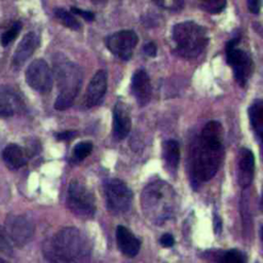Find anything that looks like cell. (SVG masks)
<instances>
[{"label":"cell","instance_id":"6da1fadb","mask_svg":"<svg viewBox=\"0 0 263 263\" xmlns=\"http://www.w3.org/2000/svg\"><path fill=\"white\" fill-rule=\"evenodd\" d=\"M223 126L218 121H209L201 129L191 152V177L194 182L211 180L223 159Z\"/></svg>","mask_w":263,"mask_h":263},{"label":"cell","instance_id":"7a4b0ae2","mask_svg":"<svg viewBox=\"0 0 263 263\" xmlns=\"http://www.w3.org/2000/svg\"><path fill=\"white\" fill-rule=\"evenodd\" d=\"M49 263H90L91 249L86 237L74 227L58 231L44 246Z\"/></svg>","mask_w":263,"mask_h":263},{"label":"cell","instance_id":"3957f363","mask_svg":"<svg viewBox=\"0 0 263 263\" xmlns=\"http://www.w3.org/2000/svg\"><path fill=\"white\" fill-rule=\"evenodd\" d=\"M141 205L145 217L155 225L173 219L179 208V198L174 188L158 180L149 183L141 195Z\"/></svg>","mask_w":263,"mask_h":263},{"label":"cell","instance_id":"277c9868","mask_svg":"<svg viewBox=\"0 0 263 263\" xmlns=\"http://www.w3.org/2000/svg\"><path fill=\"white\" fill-rule=\"evenodd\" d=\"M53 69L59 88L54 108L57 110H66L72 106L80 91L83 74L78 65L65 57L55 58Z\"/></svg>","mask_w":263,"mask_h":263},{"label":"cell","instance_id":"5b68a950","mask_svg":"<svg viewBox=\"0 0 263 263\" xmlns=\"http://www.w3.org/2000/svg\"><path fill=\"white\" fill-rule=\"evenodd\" d=\"M172 40L179 55L186 59L197 58L206 47V30L191 21L179 23L172 29Z\"/></svg>","mask_w":263,"mask_h":263},{"label":"cell","instance_id":"8992f818","mask_svg":"<svg viewBox=\"0 0 263 263\" xmlns=\"http://www.w3.org/2000/svg\"><path fill=\"white\" fill-rule=\"evenodd\" d=\"M67 204L77 217L89 219L95 216L96 201L92 192L79 181H72L68 187Z\"/></svg>","mask_w":263,"mask_h":263},{"label":"cell","instance_id":"52a82bcc","mask_svg":"<svg viewBox=\"0 0 263 263\" xmlns=\"http://www.w3.org/2000/svg\"><path fill=\"white\" fill-rule=\"evenodd\" d=\"M106 206L114 214L126 212L133 201V192L128 186L119 179H108L103 184Z\"/></svg>","mask_w":263,"mask_h":263},{"label":"cell","instance_id":"ba28073f","mask_svg":"<svg viewBox=\"0 0 263 263\" xmlns=\"http://www.w3.org/2000/svg\"><path fill=\"white\" fill-rule=\"evenodd\" d=\"M237 39H231L226 44V60L231 66L236 82L245 86L253 72V61L249 53L237 47Z\"/></svg>","mask_w":263,"mask_h":263},{"label":"cell","instance_id":"9c48e42d","mask_svg":"<svg viewBox=\"0 0 263 263\" xmlns=\"http://www.w3.org/2000/svg\"><path fill=\"white\" fill-rule=\"evenodd\" d=\"M25 76L28 85L39 92H48L52 87V73L44 60H34L28 66Z\"/></svg>","mask_w":263,"mask_h":263},{"label":"cell","instance_id":"30bf717a","mask_svg":"<svg viewBox=\"0 0 263 263\" xmlns=\"http://www.w3.org/2000/svg\"><path fill=\"white\" fill-rule=\"evenodd\" d=\"M108 49L117 58L127 61L138 44V36L132 30H122L109 35L105 40Z\"/></svg>","mask_w":263,"mask_h":263},{"label":"cell","instance_id":"8fae6325","mask_svg":"<svg viewBox=\"0 0 263 263\" xmlns=\"http://www.w3.org/2000/svg\"><path fill=\"white\" fill-rule=\"evenodd\" d=\"M4 230L10 242L22 248L32 238L34 234V224L26 216H9L6 220Z\"/></svg>","mask_w":263,"mask_h":263},{"label":"cell","instance_id":"7c38bea8","mask_svg":"<svg viewBox=\"0 0 263 263\" xmlns=\"http://www.w3.org/2000/svg\"><path fill=\"white\" fill-rule=\"evenodd\" d=\"M107 90V73L99 70L89 81L85 90L83 105L85 108H91L98 105L104 98Z\"/></svg>","mask_w":263,"mask_h":263},{"label":"cell","instance_id":"4fadbf2b","mask_svg":"<svg viewBox=\"0 0 263 263\" xmlns=\"http://www.w3.org/2000/svg\"><path fill=\"white\" fill-rule=\"evenodd\" d=\"M132 92L140 106H145L151 99L152 86L150 78L145 70H137L130 81Z\"/></svg>","mask_w":263,"mask_h":263},{"label":"cell","instance_id":"5bb4252c","mask_svg":"<svg viewBox=\"0 0 263 263\" xmlns=\"http://www.w3.org/2000/svg\"><path fill=\"white\" fill-rule=\"evenodd\" d=\"M130 117L129 112L125 104L122 102L116 103L113 109V126H112V133L113 138L116 141H121L130 132Z\"/></svg>","mask_w":263,"mask_h":263},{"label":"cell","instance_id":"9a60e30c","mask_svg":"<svg viewBox=\"0 0 263 263\" xmlns=\"http://www.w3.org/2000/svg\"><path fill=\"white\" fill-rule=\"evenodd\" d=\"M255 158L250 149L242 148L239 151L237 162V182L242 188L251 185L254 179Z\"/></svg>","mask_w":263,"mask_h":263},{"label":"cell","instance_id":"2e32d148","mask_svg":"<svg viewBox=\"0 0 263 263\" xmlns=\"http://www.w3.org/2000/svg\"><path fill=\"white\" fill-rule=\"evenodd\" d=\"M40 43V38L35 32L27 33L17 44L12 57L14 67H21L37 49Z\"/></svg>","mask_w":263,"mask_h":263},{"label":"cell","instance_id":"e0dca14e","mask_svg":"<svg viewBox=\"0 0 263 263\" xmlns=\"http://www.w3.org/2000/svg\"><path fill=\"white\" fill-rule=\"evenodd\" d=\"M116 241L120 252L127 257H135L140 250L139 239L122 225L116 228Z\"/></svg>","mask_w":263,"mask_h":263},{"label":"cell","instance_id":"ac0fdd59","mask_svg":"<svg viewBox=\"0 0 263 263\" xmlns=\"http://www.w3.org/2000/svg\"><path fill=\"white\" fill-rule=\"evenodd\" d=\"M162 160L168 173H176L180 162V146L176 140H166L162 143Z\"/></svg>","mask_w":263,"mask_h":263},{"label":"cell","instance_id":"d6986e66","mask_svg":"<svg viewBox=\"0 0 263 263\" xmlns=\"http://www.w3.org/2000/svg\"><path fill=\"white\" fill-rule=\"evenodd\" d=\"M2 158L10 170H17L24 166L27 161L24 150L16 144L7 145L2 152Z\"/></svg>","mask_w":263,"mask_h":263},{"label":"cell","instance_id":"ffe728a7","mask_svg":"<svg viewBox=\"0 0 263 263\" xmlns=\"http://www.w3.org/2000/svg\"><path fill=\"white\" fill-rule=\"evenodd\" d=\"M249 116L253 130L258 141H261L263 133V105L261 100H257L249 108Z\"/></svg>","mask_w":263,"mask_h":263},{"label":"cell","instance_id":"44dd1931","mask_svg":"<svg viewBox=\"0 0 263 263\" xmlns=\"http://www.w3.org/2000/svg\"><path fill=\"white\" fill-rule=\"evenodd\" d=\"M54 15L65 27H68L72 30H78L81 27L77 18L70 11L65 10L62 7H58L54 9Z\"/></svg>","mask_w":263,"mask_h":263},{"label":"cell","instance_id":"7402d4cb","mask_svg":"<svg viewBox=\"0 0 263 263\" xmlns=\"http://www.w3.org/2000/svg\"><path fill=\"white\" fill-rule=\"evenodd\" d=\"M91 150L92 144L90 142H79L73 149L72 157L76 161H81L91 153Z\"/></svg>","mask_w":263,"mask_h":263},{"label":"cell","instance_id":"603a6c76","mask_svg":"<svg viewBox=\"0 0 263 263\" xmlns=\"http://www.w3.org/2000/svg\"><path fill=\"white\" fill-rule=\"evenodd\" d=\"M21 29H22V24L20 22L13 23L11 25V27L6 32H4L2 34V36H1V44L3 46L8 45L11 41H13L16 38V36L18 35Z\"/></svg>","mask_w":263,"mask_h":263},{"label":"cell","instance_id":"cb8c5ba5","mask_svg":"<svg viewBox=\"0 0 263 263\" xmlns=\"http://www.w3.org/2000/svg\"><path fill=\"white\" fill-rule=\"evenodd\" d=\"M202 9L211 13H219L226 6L225 1H203L200 3Z\"/></svg>","mask_w":263,"mask_h":263},{"label":"cell","instance_id":"d4e9b609","mask_svg":"<svg viewBox=\"0 0 263 263\" xmlns=\"http://www.w3.org/2000/svg\"><path fill=\"white\" fill-rule=\"evenodd\" d=\"M0 252L9 256L12 254V245L8 239V236L4 228H2L1 226H0Z\"/></svg>","mask_w":263,"mask_h":263},{"label":"cell","instance_id":"484cf974","mask_svg":"<svg viewBox=\"0 0 263 263\" xmlns=\"http://www.w3.org/2000/svg\"><path fill=\"white\" fill-rule=\"evenodd\" d=\"M224 263H245V257L238 250H230L224 254Z\"/></svg>","mask_w":263,"mask_h":263},{"label":"cell","instance_id":"4316f807","mask_svg":"<svg viewBox=\"0 0 263 263\" xmlns=\"http://www.w3.org/2000/svg\"><path fill=\"white\" fill-rule=\"evenodd\" d=\"M13 107L12 105L7 102L6 100H0V116L7 117L13 114Z\"/></svg>","mask_w":263,"mask_h":263},{"label":"cell","instance_id":"83f0119b","mask_svg":"<svg viewBox=\"0 0 263 263\" xmlns=\"http://www.w3.org/2000/svg\"><path fill=\"white\" fill-rule=\"evenodd\" d=\"M71 12L74 13V14L80 15L81 17H83L85 21H88V22L93 21V18H95V14L91 11L83 10V9L78 8V7H71Z\"/></svg>","mask_w":263,"mask_h":263},{"label":"cell","instance_id":"f1b7e54d","mask_svg":"<svg viewBox=\"0 0 263 263\" xmlns=\"http://www.w3.org/2000/svg\"><path fill=\"white\" fill-rule=\"evenodd\" d=\"M76 135H77V133L75 130H65V132L55 134V138L60 141H70Z\"/></svg>","mask_w":263,"mask_h":263},{"label":"cell","instance_id":"f546056e","mask_svg":"<svg viewBox=\"0 0 263 263\" xmlns=\"http://www.w3.org/2000/svg\"><path fill=\"white\" fill-rule=\"evenodd\" d=\"M160 243L161 246L165 247V248H171L174 246L175 243V238L172 234L170 233H164L161 237H160Z\"/></svg>","mask_w":263,"mask_h":263},{"label":"cell","instance_id":"4dcf8cb0","mask_svg":"<svg viewBox=\"0 0 263 263\" xmlns=\"http://www.w3.org/2000/svg\"><path fill=\"white\" fill-rule=\"evenodd\" d=\"M143 50H144V52L147 54V55H149V57H155V54H156V45L153 43V42H148V43H146L145 45H144V47H143Z\"/></svg>","mask_w":263,"mask_h":263},{"label":"cell","instance_id":"1f68e13d","mask_svg":"<svg viewBox=\"0 0 263 263\" xmlns=\"http://www.w3.org/2000/svg\"><path fill=\"white\" fill-rule=\"evenodd\" d=\"M158 5H161L165 8H168V9H175V8H180L182 7L183 3L182 2H179V1H174V2H167V1H162V2H157Z\"/></svg>","mask_w":263,"mask_h":263},{"label":"cell","instance_id":"d6a6232c","mask_svg":"<svg viewBox=\"0 0 263 263\" xmlns=\"http://www.w3.org/2000/svg\"><path fill=\"white\" fill-rule=\"evenodd\" d=\"M248 6H249V9L251 12L258 13L261 8V1H258V0L248 1Z\"/></svg>","mask_w":263,"mask_h":263},{"label":"cell","instance_id":"836d02e7","mask_svg":"<svg viewBox=\"0 0 263 263\" xmlns=\"http://www.w3.org/2000/svg\"><path fill=\"white\" fill-rule=\"evenodd\" d=\"M0 263H9L8 261H6L5 259H3L2 257H0Z\"/></svg>","mask_w":263,"mask_h":263}]
</instances>
